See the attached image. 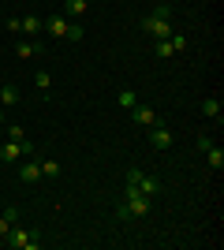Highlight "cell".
I'll list each match as a JSON object with an SVG mask.
<instances>
[{"mask_svg": "<svg viewBox=\"0 0 224 250\" xmlns=\"http://www.w3.org/2000/svg\"><path fill=\"white\" fill-rule=\"evenodd\" d=\"M142 30H146L149 38L164 42V38H172V22L168 19H157V15H146V19H142Z\"/></svg>", "mask_w": 224, "mask_h": 250, "instance_id": "cell-2", "label": "cell"}, {"mask_svg": "<svg viewBox=\"0 0 224 250\" xmlns=\"http://www.w3.org/2000/svg\"><path fill=\"white\" fill-rule=\"evenodd\" d=\"M135 187H139L142 194H146V198H157V194H161V183H157L153 176H146V172L139 176V183H135Z\"/></svg>", "mask_w": 224, "mask_h": 250, "instance_id": "cell-10", "label": "cell"}, {"mask_svg": "<svg viewBox=\"0 0 224 250\" xmlns=\"http://www.w3.org/2000/svg\"><path fill=\"white\" fill-rule=\"evenodd\" d=\"M64 38H67V42H82V38H86V26H79V22H67Z\"/></svg>", "mask_w": 224, "mask_h": 250, "instance_id": "cell-16", "label": "cell"}, {"mask_svg": "<svg viewBox=\"0 0 224 250\" xmlns=\"http://www.w3.org/2000/svg\"><path fill=\"white\" fill-rule=\"evenodd\" d=\"M168 42H172V49H176V52H183V49H187V34H172Z\"/></svg>", "mask_w": 224, "mask_h": 250, "instance_id": "cell-22", "label": "cell"}, {"mask_svg": "<svg viewBox=\"0 0 224 250\" xmlns=\"http://www.w3.org/2000/svg\"><path fill=\"white\" fill-rule=\"evenodd\" d=\"M8 138H11V142H19V146H22V142H26V131H22L19 124H11V127H8Z\"/></svg>", "mask_w": 224, "mask_h": 250, "instance_id": "cell-20", "label": "cell"}, {"mask_svg": "<svg viewBox=\"0 0 224 250\" xmlns=\"http://www.w3.org/2000/svg\"><path fill=\"white\" fill-rule=\"evenodd\" d=\"M4 243H8L11 250H38V235L26 228H19V224H11L8 235H4Z\"/></svg>", "mask_w": 224, "mask_h": 250, "instance_id": "cell-1", "label": "cell"}, {"mask_svg": "<svg viewBox=\"0 0 224 250\" xmlns=\"http://www.w3.org/2000/svg\"><path fill=\"white\" fill-rule=\"evenodd\" d=\"M15 101H19V90H15L11 83H0V104H4V108H11Z\"/></svg>", "mask_w": 224, "mask_h": 250, "instance_id": "cell-12", "label": "cell"}, {"mask_svg": "<svg viewBox=\"0 0 224 250\" xmlns=\"http://www.w3.org/2000/svg\"><path fill=\"white\" fill-rule=\"evenodd\" d=\"M146 131H149V146H153V149H172L176 135H172V131H168L164 124H161V120H157L153 127H146Z\"/></svg>", "mask_w": 224, "mask_h": 250, "instance_id": "cell-3", "label": "cell"}, {"mask_svg": "<svg viewBox=\"0 0 224 250\" xmlns=\"http://www.w3.org/2000/svg\"><path fill=\"white\" fill-rule=\"evenodd\" d=\"M19 157H22V146H19V142H11V138H8V142L0 146V161H4V165H15Z\"/></svg>", "mask_w": 224, "mask_h": 250, "instance_id": "cell-9", "label": "cell"}, {"mask_svg": "<svg viewBox=\"0 0 224 250\" xmlns=\"http://www.w3.org/2000/svg\"><path fill=\"white\" fill-rule=\"evenodd\" d=\"M86 8H90V0H64V11H67V15H82Z\"/></svg>", "mask_w": 224, "mask_h": 250, "instance_id": "cell-17", "label": "cell"}, {"mask_svg": "<svg viewBox=\"0 0 224 250\" xmlns=\"http://www.w3.org/2000/svg\"><path fill=\"white\" fill-rule=\"evenodd\" d=\"M19 179H22V183H38V179H41V161H38V157H22Z\"/></svg>", "mask_w": 224, "mask_h": 250, "instance_id": "cell-4", "label": "cell"}, {"mask_svg": "<svg viewBox=\"0 0 224 250\" xmlns=\"http://www.w3.org/2000/svg\"><path fill=\"white\" fill-rule=\"evenodd\" d=\"M34 86H38V90L45 94V90L53 86V75H49V71H38V75H34Z\"/></svg>", "mask_w": 224, "mask_h": 250, "instance_id": "cell-19", "label": "cell"}, {"mask_svg": "<svg viewBox=\"0 0 224 250\" xmlns=\"http://www.w3.org/2000/svg\"><path fill=\"white\" fill-rule=\"evenodd\" d=\"M4 112H8V108H4V104H0V124H4Z\"/></svg>", "mask_w": 224, "mask_h": 250, "instance_id": "cell-24", "label": "cell"}, {"mask_svg": "<svg viewBox=\"0 0 224 250\" xmlns=\"http://www.w3.org/2000/svg\"><path fill=\"white\" fill-rule=\"evenodd\" d=\"M202 116H209V120H221V101H217V97H205V101H202Z\"/></svg>", "mask_w": 224, "mask_h": 250, "instance_id": "cell-15", "label": "cell"}, {"mask_svg": "<svg viewBox=\"0 0 224 250\" xmlns=\"http://www.w3.org/2000/svg\"><path fill=\"white\" fill-rule=\"evenodd\" d=\"M116 104H120V108H127V112H131V108L139 104V94H135V90H120V94H116Z\"/></svg>", "mask_w": 224, "mask_h": 250, "instance_id": "cell-14", "label": "cell"}, {"mask_svg": "<svg viewBox=\"0 0 224 250\" xmlns=\"http://www.w3.org/2000/svg\"><path fill=\"white\" fill-rule=\"evenodd\" d=\"M60 176V161H41V179H56Z\"/></svg>", "mask_w": 224, "mask_h": 250, "instance_id": "cell-18", "label": "cell"}, {"mask_svg": "<svg viewBox=\"0 0 224 250\" xmlns=\"http://www.w3.org/2000/svg\"><path fill=\"white\" fill-rule=\"evenodd\" d=\"M149 15H157V19H172V8H168V4H157Z\"/></svg>", "mask_w": 224, "mask_h": 250, "instance_id": "cell-23", "label": "cell"}, {"mask_svg": "<svg viewBox=\"0 0 224 250\" xmlns=\"http://www.w3.org/2000/svg\"><path fill=\"white\" fill-rule=\"evenodd\" d=\"M157 56H161V60L176 56V49H172V42H168V38H164V42H157Z\"/></svg>", "mask_w": 224, "mask_h": 250, "instance_id": "cell-21", "label": "cell"}, {"mask_svg": "<svg viewBox=\"0 0 224 250\" xmlns=\"http://www.w3.org/2000/svg\"><path fill=\"white\" fill-rule=\"evenodd\" d=\"M41 30H45V19H38V15H26V19H19V38H38Z\"/></svg>", "mask_w": 224, "mask_h": 250, "instance_id": "cell-6", "label": "cell"}, {"mask_svg": "<svg viewBox=\"0 0 224 250\" xmlns=\"http://www.w3.org/2000/svg\"><path fill=\"white\" fill-rule=\"evenodd\" d=\"M45 30L53 34V38H64V30H67V15H64V11L49 15V19H45Z\"/></svg>", "mask_w": 224, "mask_h": 250, "instance_id": "cell-8", "label": "cell"}, {"mask_svg": "<svg viewBox=\"0 0 224 250\" xmlns=\"http://www.w3.org/2000/svg\"><path fill=\"white\" fill-rule=\"evenodd\" d=\"M11 224H19V209H4V213H0V239L8 235Z\"/></svg>", "mask_w": 224, "mask_h": 250, "instance_id": "cell-13", "label": "cell"}, {"mask_svg": "<svg viewBox=\"0 0 224 250\" xmlns=\"http://www.w3.org/2000/svg\"><path fill=\"white\" fill-rule=\"evenodd\" d=\"M45 45L38 42V38H19V45H15V56H22V60H30V56H41Z\"/></svg>", "mask_w": 224, "mask_h": 250, "instance_id": "cell-5", "label": "cell"}, {"mask_svg": "<svg viewBox=\"0 0 224 250\" xmlns=\"http://www.w3.org/2000/svg\"><path fill=\"white\" fill-rule=\"evenodd\" d=\"M131 120H135L139 127H153L157 124V112H153L149 104H135V108H131Z\"/></svg>", "mask_w": 224, "mask_h": 250, "instance_id": "cell-7", "label": "cell"}, {"mask_svg": "<svg viewBox=\"0 0 224 250\" xmlns=\"http://www.w3.org/2000/svg\"><path fill=\"white\" fill-rule=\"evenodd\" d=\"M205 161H209L213 172H221V168H224V149L221 146H205Z\"/></svg>", "mask_w": 224, "mask_h": 250, "instance_id": "cell-11", "label": "cell"}]
</instances>
